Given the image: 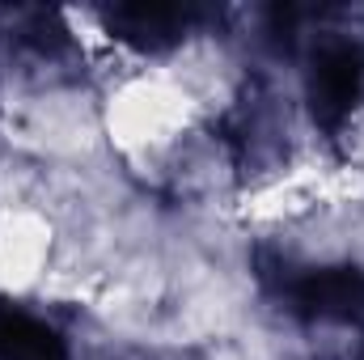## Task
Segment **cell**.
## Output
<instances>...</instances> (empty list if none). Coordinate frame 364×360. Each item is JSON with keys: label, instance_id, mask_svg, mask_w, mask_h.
I'll return each instance as SVG.
<instances>
[{"label": "cell", "instance_id": "cell-8", "mask_svg": "<svg viewBox=\"0 0 364 360\" xmlns=\"http://www.w3.org/2000/svg\"><path fill=\"white\" fill-rule=\"evenodd\" d=\"M0 157H4V136H0Z\"/></svg>", "mask_w": 364, "mask_h": 360}, {"label": "cell", "instance_id": "cell-5", "mask_svg": "<svg viewBox=\"0 0 364 360\" xmlns=\"http://www.w3.org/2000/svg\"><path fill=\"white\" fill-rule=\"evenodd\" d=\"M60 225L43 199H0V301H47Z\"/></svg>", "mask_w": 364, "mask_h": 360}, {"label": "cell", "instance_id": "cell-3", "mask_svg": "<svg viewBox=\"0 0 364 360\" xmlns=\"http://www.w3.org/2000/svg\"><path fill=\"white\" fill-rule=\"evenodd\" d=\"M153 60L203 127H229L259 81L246 43L225 30H191Z\"/></svg>", "mask_w": 364, "mask_h": 360}, {"label": "cell", "instance_id": "cell-6", "mask_svg": "<svg viewBox=\"0 0 364 360\" xmlns=\"http://www.w3.org/2000/svg\"><path fill=\"white\" fill-rule=\"evenodd\" d=\"M191 360H305V318L263 297L233 331L191 352Z\"/></svg>", "mask_w": 364, "mask_h": 360}, {"label": "cell", "instance_id": "cell-4", "mask_svg": "<svg viewBox=\"0 0 364 360\" xmlns=\"http://www.w3.org/2000/svg\"><path fill=\"white\" fill-rule=\"evenodd\" d=\"M153 195L178 208L237 212L246 195V170L229 127H195L166 162Z\"/></svg>", "mask_w": 364, "mask_h": 360}, {"label": "cell", "instance_id": "cell-1", "mask_svg": "<svg viewBox=\"0 0 364 360\" xmlns=\"http://www.w3.org/2000/svg\"><path fill=\"white\" fill-rule=\"evenodd\" d=\"M0 136L9 153L73 170L110 157L97 73L17 64L0 73Z\"/></svg>", "mask_w": 364, "mask_h": 360}, {"label": "cell", "instance_id": "cell-7", "mask_svg": "<svg viewBox=\"0 0 364 360\" xmlns=\"http://www.w3.org/2000/svg\"><path fill=\"white\" fill-rule=\"evenodd\" d=\"M331 153H335V166L364 186V77L343 110V119H339V127H335V136H331Z\"/></svg>", "mask_w": 364, "mask_h": 360}, {"label": "cell", "instance_id": "cell-2", "mask_svg": "<svg viewBox=\"0 0 364 360\" xmlns=\"http://www.w3.org/2000/svg\"><path fill=\"white\" fill-rule=\"evenodd\" d=\"M97 85H102V123L110 157L132 182L153 191L174 149L203 123L166 81L157 60L114 64L97 73Z\"/></svg>", "mask_w": 364, "mask_h": 360}]
</instances>
